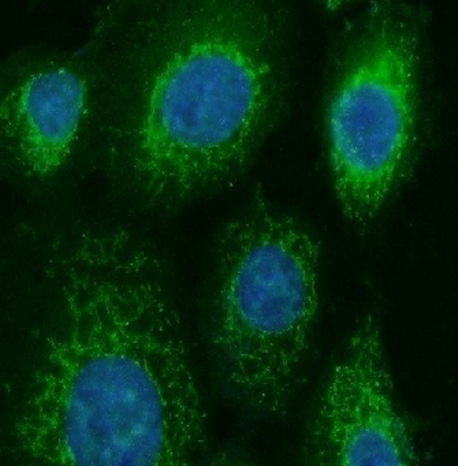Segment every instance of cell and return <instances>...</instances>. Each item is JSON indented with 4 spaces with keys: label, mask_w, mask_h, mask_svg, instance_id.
Listing matches in <instances>:
<instances>
[{
    "label": "cell",
    "mask_w": 458,
    "mask_h": 466,
    "mask_svg": "<svg viewBox=\"0 0 458 466\" xmlns=\"http://www.w3.org/2000/svg\"><path fill=\"white\" fill-rule=\"evenodd\" d=\"M321 261L318 239L261 190L220 233L212 348L229 391L256 413L288 408L318 315Z\"/></svg>",
    "instance_id": "3"
},
{
    "label": "cell",
    "mask_w": 458,
    "mask_h": 466,
    "mask_svg": "<svg viewBox=\"0 0 458 466\" xmlns=\"http://www.w3.org/2000/svg\"><path fill=\"white\" fill-rule=\"evenodd\" d=\"M21 267L31 321L12 452L37 465L195 462L207 413L154 249L84 226L37 237Z\"/></svg>",
    "instance_id": "1"
},
{
    "label": "cell",
    "mask_w": 458,
    "mask_h": 466,
    "mask_svg": "<svg viewBox=\"0 0 458 466\" xmlns=\"http://www.w3.org/2000/svg\"><path fill=\"white\" fill-rule=\"evenodd\" d=\"M288 13L258 0L110 5L91 136L127 198L173 209L236 181L282 111Z\"/></svg>",
    "instance_id": "2"
},
{
    "label": "cell",
    "mask_w": 458,
    "mask_h": 466,
    "mask_svg": "<svg viewBox=\"0 0 458 466\" xmlns=\"http://www.w3.org/2000/svg\"><path fill=\"white\" fill-rule=\"evenodd\" d=\"M422 18L412 5L371 2L330 86L326 137L332 185L349 222L375 219L416 147Z\"/></svg>",
    "instance_id": "4"
},
{
    "label": "cell",
    "mask_w": 458,
    "mask_h": 466,
    "mask_svg": "<svg viewBox=\"0 0 458 466\" xmlns=\"http://www.w3.org/2000/svg\"><path fill=\"white\" fill-rule=\"evenodd\" d=\"M305 460L312 465H419L395 405L381 329L372 315L359 324L319 398Z\"/></svg>",
    "instance_id": "6"
},
{
    "label": "cell",
    "mask_w": 458,
    "mask_h": 466,
    "mask_svg": "<svg viewBox=\"0 0 458 466\" xmlns=\"http://www.w3.org/2000/svg\"><path fill=\"white\" fill-rule=\"evenodd\" d=\"M88 54V53H87ZM97 80L89 56L29 50L0 81V146L18 176L45 181L61 173L91 136Z\"/></svg>",
    "instance_id": "5"
}]
</instances>
